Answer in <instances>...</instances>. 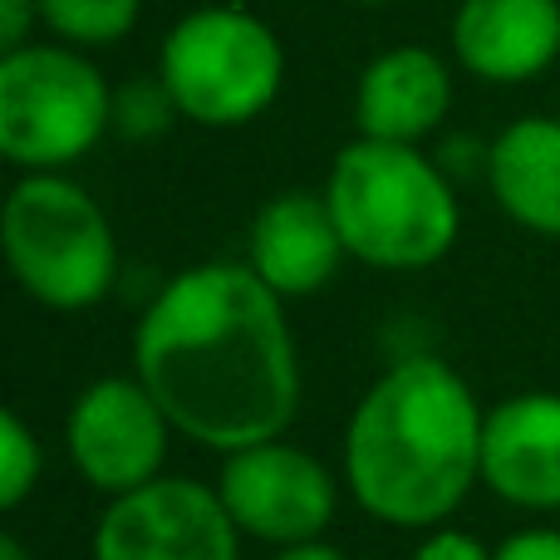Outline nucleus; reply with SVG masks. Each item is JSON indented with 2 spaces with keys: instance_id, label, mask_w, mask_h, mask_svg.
I'll return each instance as SVG.
<instances>
[{
  "instance_id": "obj_1",
  "label": "nucleus",
  "mask_w": 560,
  "mask_h": 560,
  "mask_svg": "<svg viewBox=\"0 0 560 560\" xmlns=\"http://www.w3.org/2000/svg\"><path fill=\"white\" fill-rule=\"evenodd\" d=\"M133 374L177 438L222 457L285 438L300 408L285 300L246 261H202L167 280L138 315Z\"/></svg>"
},
{
  "instance_id": "obj_2",
  "label": "nucleus",
  "mask_w": 560,
  "mask_h": 560,
  "mask_svg": "<svg viewBox=\"0 0 560 560\" xmlns=\"http://www.w3.org/2000/svg\"><path fill=\"white\" fill-rule=\"evenodd\" d=\"M482 418L472 384L438 354H398L354 404L339 477L364 516L433 532L482 487Z\"/></svg>"
},
{
  "instance_id": "obj_3",
  "label": "nucleus",
  "mask_w": 560,
  "mask_h": 560,
  "mask_svg": "<svg viewBox=\"0 0 560 560\" xmlns=\"http://www.w3.org/2000/svg\"><path fill=\"white\" fill-rule=\"evenodd\" d=\"M325 202L345 236L349 261L369 271L413 276L438 266L463 236L457 183L413 143L354 138L335 153Z\"/></svg>"
},
{
  "instance_id": "obj_4",
  "label": "nucleus",
  "mask_w": 560,
  "mask_h": 560,
  "mask_svg": "<svg viewBox=\"0 0 560 560\" xmlns=\"http://www.w3.org/2000/svg\"><path fill=\"white\" fill-rule=\"evenodd\" d=\"M0 246L15 285L59 315L104 305L118 280L114 222L65 173H20L0 207Z\"/></svg>"
},
{
  "instance_id": "obj_5",
  "label": "nucleus",
  "mask_w": 560,
  "mask_h": 560,
  "mask_svg": "<svg viewBox=\"0 0 560 560\" xmlns=\"http://www.w3.org/2000/svg\"><path fill=\"white\" fill-rule=\"evenodd\" d=\"M158 79L177 114L197 128H246L285 89V45L276 25L246 5H197L163 35Z\"/></svg>"
},
{
  "instance_id": "obj_6",
  "label": "nucleus",
  "mask_w": 560,
  "mask_h": 560,
  "mask_svg": "<svg viewBox=\"0 0 560 560\" xmlns=\"http://www.w3.org/2000/svg\"><path fill=\"white\" fill-rule=\"evenodd\" d=\"M114 133V84L65 39L0 55V158L20 173H65Z\"/></svg>"
},
{
  "instance_id": "obj_7",
  "label": "nucleus",
  "mask_w": 560,
  "mask_h": 560,
  "mask_svg": "<svg viewBox=\"0 0 560 560\" xmlns=\"http://www.w3.org/2000/svg\"><path fill=\"white\" fill-rule=\"evenodd\" d=\"M339 487L345 477H335L315 453L285 438L226 453L217 472V492L236 532L271 551L319 541L339 516Z\"/></svg>"
},
{
  "instance_id": "obj_8",
  "label": "nucleus",
  "mask_w": 560,
  "mask_h": 560,
  "mask_svg": "<svg viewBox=\"0 0 560 560\" xmlns=\"http://www.w3.org/2000/svg\"><path fill=\"white\" fill-rule=\"evenodd\" d=\"M173 418L138 374H104L65 413V453L98 497H124L163 477L173 453Z\"/></svg>"
},
{
  "instance_id": "obj_9",
  "label": "nucleus",
  "mask_w": 560,
  "mask_h": 560,
  "mask_svg": "<svg viewBox=\"0 0 560 560\" xmlns=\"http://www.w3.org/2000/svg\"><path fill=\"white\" fill-rule=\"evenodd\" d=\"M232 512L217 482L197 477H158L124 497H108L94 526V560H242Z\"/></svg>"
},
{
  "instance_id": "obj_10",
  "label": "nucleus",
  "mask_w": 560,
  "mask_h": 560,
  "mask_svg": "<svg viewBox=\"0 0 560 560\" xmlns=\"http://www.w3.org/2000/svg\"><path fill=\"white\" fill-rule=\"evenodd\" d=\"M482 487L516 512H560V394L526 388L487 408Z\"/></svg>"
},
{
  "instance_id": "obj_11",
  "label": "nucleus",
  "mask_w": 560,
  "mask_h": 560,
  "mask_svg": "<svg viewBox=\"0 0 560 560\" xmlns=\"http://www.w3.org/2000/svg\"><path fill=\"white\" fill-rule=\"evenodd\" d=\"M447 45L477 84H536L560 59V0H457Z\"/></svg>"
},
{
  "instance_id": "obj_12",
  "label": "nucleus",
  "mask_w": 560,
  "mask_h": 560,
  "mask_svg": "<svg viewBox=\"0 0 560 560\" xmlns=\"http://www.w3.org/2000/svg\"><path fill=\"white\" fill-rule=\"evenodd\" d=\"M453 114V65L428 45H394L364 65L354 84L359 138L423 148Z\"/></svg>"
},
{
  "instance_id": "obj_13",
  "label": "nucleus",
  "mask_w": 560,
  "mask_h": 560,
  "mask_svg": "<svg viewBox=\"0 0 560 560\" xmlns=\"http://www.w3.org/2000/svg\"><path fill=\"white\" fill-rule=\"evenodd\" d=\"M345 261H349V252H345V236H339L325 192H280L252 217L246 266L280 300L319 295L339 276Z\"/></svg>"
},
{
  "instance_id": "obj_14",
  "label": "nucleus",
  "mask_w": 560,
  "mask_h": 560,
  "mask_svg": "<svg viewBox=\"0 0 560 560\" xmlns=\"http://www.w3.org/2000/svg\"><path fill=\"white\" fill-rule=\"evenodd\" d=\"M487 192L506 222L522 232L560 242V118H512L487 143Z\"/></svg>"
},
{
  "instance_id": "obj_15",
  "label": "nucleus",
  "mask_w": 560,
  "mask_h": 560,
  "mask_svg": "<svg viewBox=\"0 0 560 560\" xmlns=\"http://www.w3.org/2000/svg\"><path fill=\"white\" fill-rule=\"evenodd\" d=\"M143 20V0H39V25L49 39H65L74 49L124 45Z\"/></svg>"
},
{
  "instance_id": "obj_16",
  "label": "nucleus",
  "mask_w": 560,
  "mask_h": 560,
  "mask_svg": "<svg viewBox=\"0 0 560 560\" xmlns=\"http://www.w3.org/2000/svg\"><path fill=\"white\" fill-rule=\"evenodd\" d=\"M177 118L183 114H177L173 94H167V84L158 74L124 79V84L114 89V133L128 138V143H153Z\"/></svg>"
},
{
  "instance_id": "obj_17",
  "label": "nucleus",
  "mask_w": 560,
  "mask_h": 560,
  "mask_svg": "<svg viewBox=\"0 0 560 560\" xmlns=\"http://www.w3.org/2000/svg\"><path fill=\"white\" fill-rule=\"evenodd\" d=\"M39 472H45V447H39L35 428L15 408H5L0 413V506L20 512L39 487Z\"/></svg>"
},
{
  "instance_id": "obj_18",
  "label": "nucleus",
  "mask_w": 560,
  "mask_h": 560,
  "mask_svg": "<svg viewBox=\"0 0 560 560\" xmlns=\"http://www.w3.org/2000/svg\"><path fill=\"white\" fill-rule=\"evenodd\" d=\"M413 560H492V546H482L472 532H457V526H433L413 546Z\"/></svg>"
},
{
  "instance_id": "obj_19",
  "label": "nucleus",
  "mask_w": 560,
  "mask_h": 560,
  "mask_svg": "<svg viewBox=\"0 0 560 560\" xmlns=\"http://www.w3.org/2000/svg\"><path fill=\"white\" fill-rule=\"evenodd\" d=\"M492 560H560V532L556 526H526L506 541L492 546Z\"/></svg>"
},
{
  "instance_id": "obj_20",
  "label": "nucleus",
  "mask_w": 560,
  "mask_h": 560,
  "mask_svg": "<svg viewBox=\"0 0 560 560\" xmlns=\"http://www.w3.org/2000/svg\"><path fill=\"white\" fill-rule=\"evenodd\" d=\"M35 25H39V0H0V55L35 45Z\"/></svg>"
},
{
  "instance_id": "obj_21",
  "label": "nucleus",
  "mask_w": 560,
  "mask_h": 560,
  "mask_svg": "<svg viewBox=\"0 0 560 560\" xmlns=\"http://www.w3.org/2000/svg\"><path fill=\"white\" fill-rule=\"evenodd\" d=\"M271 560H349V556L339 551L335 541H325V536H319V541H305V546H285V551H276Z\"/></svg>"
},
{
  "instance_id": "obj_22",
  "label": "nucleus",
  "mask_w": 560,
  "mask_h": 560,
  "mask_svg": "<svg viewBox=\"0 0 560 560\" xmlns=\"http://www.w3.org/2000/svg\"><path fill=\"white\" fill-rule=\"evenodd\" d=\"M0 560H30V551L15 541V536H0Z\"/></svg>"
},
{
  "instance_id": "obj_23",
  "label": "nucleus",
  "mask_w": 560,
  "mask_h": 560,
  "mask_svg": "<svg viewBox=\"0 0 560 560\" xmlns=\"http://www.w3.org/2000/svg\"><path fill=\"white\" fill-rule=\"evenodd\" d=\"M349 5H369V10H378V5H398V0H349Z\"/></svg>"
}]
</instances>
